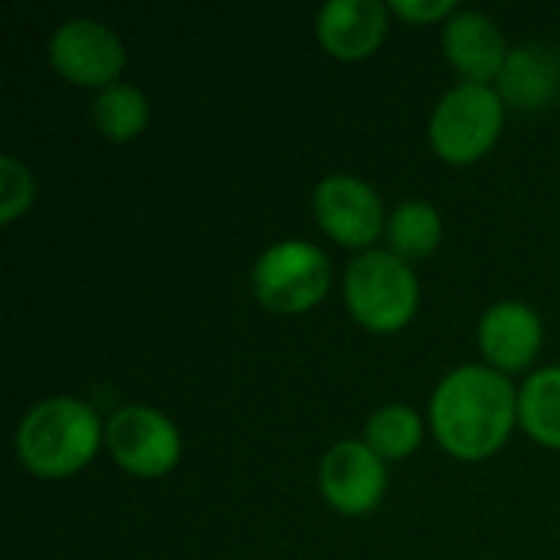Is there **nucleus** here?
<instances>
[{
	"label": "nucleus",
	"instance_id": "nucleus-1",
	"mask_svg": "<svg viewBox=\"0 0 560 560\" xmlns=\"http://www.w3.org/2000/svg\"><path fill=\"white\" fill-rule=\"evenodd\" d=\"M436 440L459 459L492 456L518 420V394L495 368H456L433 394Z\"/></svg>",
	"mask_w": 560,
	"mask_h": 560
},
{
	"label": "nucleus",
	"instance_id": "nucleus-2",
	"mask_svg": "<svg viewBox=\"0 0 560 560\" xmlns=\"http://www.w3.org/2000/svg\"><path fill=\"white\" fill-rule=\"evenodd\" d=\"M102 443L95 410L72 397L39 400L16 430V456L39 479H66L79 472Z\"/></svg>",
	"mask_w": 560,
	"mask_h": 560
},
{
	"label": "nucleus",
	"instance_id": "nucleus-3",
	"mask_svg": "<svg viewBox=\"0 0 560 560\" xmlns=\"http://www.w3.org/2000/svg\"><path fill=\"white\" fill-rule=\"evenodd\" d=\"M345 302L358 325L371 331H397L413 318L420 285L410 262L394 253L371 249L348 266Z\"/></svg>",
	"mask_w": 560,
	"mask_h": 560
},
{
	"label": "nucleus",
	"instance_id": "nucleus-4",
	"mask_svg": "<svg viewBox=\"0 0 560 560\" xmlns=\"http://www.w3.org/2000/svg\"><path fill=\"white\" fill-rule=\"evenodd\" d=\"M505 102L495 89L482 82H463L450 89L430 121V141L436 154L450 164H472L502 135Z\"/></svg>",
	"mask_w": 560,
	"mask_h": 560
},
{
	"label": "nucleus",
	"instance_id": "nucleus-5",
	"mask_svg": "<svg viewBox=\"0 0 560 560\" xmlns=\"http://www.w3.org/2000/svg\"><path fill=\"white\" fill-rule=\"evenodd\" d=\"M331 285L328 256L302 240L269 246L253 266V295L276 315L308 312L325 299Z\"/></svg>",
	"mask_w": 560,
	"mask_h": 560
},
{
	"label": "nucleus",
	"instance_id": "nucleus-6",
	"mask_svg": "<svg viewBox=\"0 0 560 560\" xmlns=\"http://www.w3.org/2000/svg\"><path fill=\"white\" fill-rule=\"evenodd\" d=\"M105 446L121 469L141 479H158L171 472L180 459L177 427L154 407H121L105 427Z\"/></svg>",
	"mask_w": 560,
	"mask_h": 560
},
{
	"label": "nucleus",
	"instance_id": "nucleus-7",
	"mask_svg": "<svg viewBox=\"0 0 560 560\" xmlns=\"http://www.w3.org/2000/svg\"><path fill=\"white\" fill-rule=\"evenodd\" d=\"M49 62L62 79L75 85L108 89L125 69V46L112 26L89 16H72L52 33Z\"/></svg>",
	"mask_w": 560,
	"mask_h": 560
},
{
	"label": "nucleus",
	"instance_id": "nucleus-8",
	"mask_svg": "<svg viewBox=\"0 0 560 560\" xmlns=\"http://www.w3.org/2000/svg\"><path fill=\"white\" fill-rule=\"evenodd\" d=\"M315 220L341 246H368L384 230V207L371 184L351 174H331L315 187Z\"/></svg>",
	"mask_w": 560,
	"mask_h": 560
},
{
	"label": "nucleus",
	"instance_id": "nucleus-9",
	"mask_svg": "<svg viewBox=\"0 0 560 560\" xmlns=\"http://www.w3.org/2000/svg\"><path fill=\"white\" fill-rule=\"evenodd\" d=\"M318 482L335 512L364 515L377 509V502L384 499L387 472H384V459L368 443L341 440L325 453Z\"/></svg>",
	"mask_w": 560,
	"mask_h": 560
},
{
	"label": "nucleus",
	"instance_id": "nucleus-10",
	"mask_svg": "<svg viewBox=\"0 0 560 560\" xmlns=\"http://www.w3.org/2000/svg\"><path fill=\"white\" fill-rule=\"evenodd\" d=\"M387 10L381 0H328L315 26L318 39L335 59H364L384 43Z\"/></svg>",
	"mask_w": 560,
	"mask_h": 560
},
{
	"label": "nucleus",
	"instance_id": "nucleus-11",
	"mask_svg": "<svg viewBox=\"0 0 560 560\" xmlns=\"http://www.w3.org/2000/svg\"><path fill=\"white\" fill-rule=\"evenodd\" d=\"M443 52L466 75V82H482V85L486 79H495L509 59L499 26L479 10H459L456 16L446 20Z\"/></svg>",
	"mask_w": 560,
	"mask_h": 560
},
{
	"label": "nucleus",
	"instance_id": "nucleus-12",
	"mask_svg": "<svg viewBox=\"0 0 560 560\" xmlns=\"http://www.w3.org/2000/svg\"><path fill=\"white\" fill-rule=\"evenodd\" d=\"M560 92L558 49L541 43H522L509 49V59L499 72V95L505 105L522 112L548 108Z\"/></svg>",
	"mask_w": 560,
	"mask_h": 560
},
{
	"label": "nucleus",
	"instance_id": "nucleus-13",
	"mask_svg": "<svg viewBox=\"0 0 560 560\" xmlns=\"http://www.w3.org/2000/svg\"><path fill=\"white\" fill-rule=\"evenodd\" d=\"M482 354L502 371H522L541 348V322L522 302H499L479 322Z\"/></svg>",
	"mask_w": 560,
	"mask_h": 560
},
{
	"label": "nucleus",
	"instance_id": "nucleus-14",
	"mask_svg": "<svg viewBox=\"0 0 560 560\" xmlns=\"http://www.w3.org/2000/svg\"><path fill=\"white\" fill-rule=\"evenodd\" d=\"M518 420L532 440L560 450V368L535 371L518 394Z\"/></svg>",
	"mask_w": 560,
	"mask_h": 560
},
{
	"label": "nucleus",
	"instance_id": "nucleus-15",
	"mask_svg": "<svg viewBox=\"0 0 560 560\" xmlns=\"http://www.w3.org/2000/svg\"><path fill=\"white\" fill-rule=\"evenodd\" d=\"M387 240H390V253L400 256L404 262L423 259V256H430L440 246L443 220H440L433 203L407 200V203H400L394 210V217L387 223Z\"/></svg>",
	"mask_w": 560,
	"mask_h": 560
},
{
	"label": "nucleus",
	"instance_id": "nucleus-16",
	"mask_svg": "<svg viewBox=\"0 0 560 560\" xmlns=\"http://www.w3.org/2000/svg\"><path fill=\"white\" fill-rule=\"evenodd\" d=\"M92 118L105 138L131 141L144 131V125L151 118V105L141 89H135L128 82H115V85L102 89L98 98L92 102Z\"/></svg>",
	"mask_w": 560,
	"mask_h": 560
},
{
	"label": "nucleus",
	"instance_id": "nucleus-17",
	"mask_svg": "<svg viewBox=\"0 0 560 560\" xmlns=\"http://www.w3.org/2000/svg\"><path fill=\"white\" fill-rule=\"evenodd\" d=\"M420 440H423V423L404 404L381 407L368 420V430H364V443L381 459H404V456H410L420 446Z\"/></svg>",
	"mask_w": 560,
	"mask_h": 560
},
{
	"label": "nucleus",
	"instance_id": "nucleus-18",
	"mask_svg": "<svg viewBox=\"0 0 560 560\" xmlns=\"http://www.w3.org/2000/svg\"><path fill=\"white\" fill-rule=\"evenodd\" d=\"M33 174L13 154L0 158V220L13 223L33 203Z\"/></svg>",
	"mask_w": 560,
	"mask_h": 560
},
{
	"label": "nucleus",
	"instance_id": "nucleus-19",
	"mask_svg": "<svg viewBox=\"0 0 560 560\" xmlns=\"http://www.w3.org/2000/svg\"><path fill=\"white\" fill-rule=\"evenodd\" d=\"M390 10L413 23H433L440 16H450L456 10V0H394Z\"/></svg>",
	"mask_w": 560,
	"mask_h": 560
}]
</instances>
